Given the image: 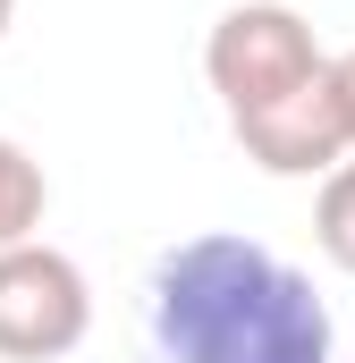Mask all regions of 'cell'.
<instances>
[{"label": "cell", "instance_id": "obj_1", "mask_svg": "<svg viewBox=\"0 0 355 363\" xmlns=\"http://www.w3.org/2000/svg\"><path fill=\"white\" fill-rule=\"evenodd\" d=\"M144 338L153 363H339L313 279L237 228H203L153 262Z\"/></svg>", "mask_w": 355, "mask_h": 363}, {"label": "cell", "instance_id": "obj_2", "mask_svg": "<svg viewBox=\"0 0 355 363\" xmlns=\"http://www.w3.org/2000/svg\"><path fill=\"white\" fill-rule=\"evenodd\" d=\"M322 68H330V51L313 43V26H305L288 0H237V9L212 26V43H203V77L220 93L229 127L279 110L288 93L313 85Z\"/></svg>", "mask_w": 355, "mask_h": 363}, {"label": "cell", "instance_id": "obj_3", "mask_svg": "<svg viewBox=\"0 0 355 363\" xmlns=\"http://www.w3.org/2000/svg\"><path fill=\"white\" fill-rule=\"evenodd\" d=\"M93 330V287L60 245H9L0 254V355L9 363H60Z\"/></svg>", "mask_w": 355, "mask_h": 363}, {"label": "cell", "instance_id": "obj_4", "mask_svg": "<svg viewBox=\"0 0 355 363\" xmlns=\"http://www.w3.org/2000/svg\"><path fill=\"white\" fill-rule=\"evenodd\" d=\"M237 144H246V161L271 169V178H330V169L355 152V93H347V68L330 60L313 85H296L279 110L246 118Z\"/></svg>", "mask_w": 355, "mask_h": 363}, {"label": "cell", "instance_id": "obj_5", "mask_svg": "<svg viewBox=\"0 0 355 363\" xmlns=\"http://www.w3.org/2000/svg\"><path fill=\"white\" fill-rule=\"evenodd\" d=\"M43 211H51V178H43V161H34L26 144L0 135V254H9V245H34Z\"/></svg>", "mask_w": 355, "mask_h": 363}, {"label": "cell", "instance_id": "obj_6", "mask_svg": "<svg viewBox=\"0 0 355 363\" xmlns=\"http://www.w3.org/2000/svg\"><path fill=\"white\" fill-rule=\"evenodd\" d=\"M313 245L355 279V161H339L322 178V194H313Z\"/></svg>", "mask_w": 355, "mask_h": 363}, {"label": "cell", "instance_id": "obj_7", "mask_svg": "<svg viewBox=\"0 0 355 363\" xmlns=\"http://www.w3.org/2000/svg\"><path fill=\"white\" fill-rule=\"evenodd\" d=\"M339 68H347V93H355V51H339Z\"/></svg>", "mask_w": 355, "mask_h": 363}, {"label": "cell", "instance_id": "obj_8", "mask_svg": "<svg viewBox=\"0 0 355 363\" xmlns=\"http://www.w3.org/2000/svg\"><path fill=\"white\" fill-rule=\"evenodd\" d=\"M9 17H17V0H0V34H9Z\"/></svg>", "mask_w": 355, "mask_h": 363}]
</instances>
